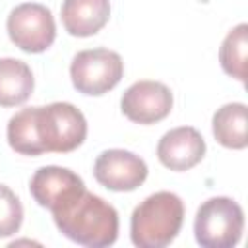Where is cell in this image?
I'll return each instance as SVG.
<instances>
[{"instance_id":"1","label":"cell","mask_w":248,"mask_h":248,"mask_svg":"<svg viewBox=\"0 0 248 248\" xmlns=\"http://www.w3.org/2000/svg\"><path fill=\"white\" fill-rule=\"evenodd\" d=\"M52 219L66 238L87 248H105L118 238V211L87 190L56 207Z\"/></svg>"},{"instance_id":"2","label":"cell","mask_w":248,"mask_h":248,"mask_svg":"<svg viewBox=\"0 0 248 248\" xmlns=\"http://www.w3.org/2000/svg\"><path fill=\"white\" fill-rule=\"evenodd\" d=\"M184 202L172 192H155L136 205L130 219V236L138 248H165L180 232Z\"/></svg>"},{"instance_id":"3","label":"cell","mask_w":248,"mask_h":248,"mask_svg":"<svg viewBox=\"0 0 248 248\" xmlns=\"http://www.w3.org/2000/svg\"><path fill=\"white\" fill-rule=\"evenodd\" d=\"M35 126L43 153H70L87 136V120L72 103L35 107Z\"/></svg>"},{"instance_id":"4","label":"cell","mask_w":248,"mask_h":248,"mask_svg":"<svg viewBox=\"0 0 248 248\" xmlns=\"http://www.w3.org/2000/svg\"><path fill=\"white\" fill-rule=\"evenodd\" d=\"M244 231L242 207L227 196L205 200L194 219V234L203 248H232Z\"/></svg>"},{"instance_id":"5","label":"cell","mask_w":248,"mask_h":248,"mask_svg":"<svg viewBox=\"0 0 248 248\" xmlns=\"http://www.w3.org/2000/svg\"><path fill=\"white\" fill-rule=\"evenodd\" d=\"M124 76V62L118 52L99 46L79 50L70 64L74 87L91 97H99L114 89Z\"/></svg>"},{"instance_id":"6","label":"cell","mask_w":248,"mask_h":248,"mask_svg":"<svg viewBox=\"0 0 248 248\" xmlns=\"http://www.w3.org/2000/svg\"><path fill=\"white\" fill-rule=\"evenodd\" d=\"M10 41L29 54L45 52L56 39V23L43 4L25 2L16 6L6 21Z\"/></svg>"},{"instance_id":"7","label":"cell","mask_w":248,"mask_h":248,"mask_svg":"<svg viewBox=\"0 0 248 248\" xmlns=\"http://www.w3.org/2000/svg\"><path fill=\"white\" fill-rule=\"evenodd\" d=\"M174 105V97L170 89L155 79H140L132 83L122 99L120 110L122 114L136 124H155L165 120Z\"/></svg>"},{"instance_id":"8","label":"cell","mask_w":248,"mask_h":248,"mask_svg":"<svg viewBox=\"0 0 248 248\" xmlns=\"http://www.w3.org/2000/svg\"><path fill=\"white\" fill-rule=\"evenodd\" d=\"M95 180L112 192H132L147 178L145 161L126 149H107L93 165Z\"/></svg>"},{"instance_id":"9","label":"cell","mask_w":248,"mask_h":248,"mask_svg":"<svg viewBox=\"0 0 248 248\" xmlns=\"http://www.w3.org/2000/svg\"><path fill=\"white\" fill-rule=\"evenodd\" d=\"M83 190L85 184L81 176H78L74 170L66 167H56V165L41 167L39 170H35V174L29 180V192L33 200L41 207H46L50 211L64 205Z\"/></svg>"},{"instance_id":"10","label":"cell","mask_w":248,"mask_h":248,"mask_svg":"<svg viewBox=\"0 0 248 248\" xmlns=\"http://www.w3.org/2000/svg\"><path fill=\"white\" fill-rule=\"evenodd\" d=\"M205 155V140L192 126L169 130L157 143V159L163 167L182 172L196 167Z\"/></svg>"},{"instance_id":"11","label":"cell","mask_w":248,"mask_h":248,"mask_svg":"<svg viewBox=\"0 0 248 248\" xmlns=\"http://www.w3.org/2000/svg\"><path fill=\"white\" fill-rule=\"evenodd\" d=\"M64 29L72 37L97 35L110 17L108 0H64L60 8Z\"/></svg>"},{"instance_id":"12","label":"cell","mask_w":248,"mask_h":248,"mask_svg":"<svg viewBox=\"0 0 248 248\" xmlns=\"http://www.w3.org/2000/svg\"><path fill=\"white\" fill-rule=\"evenodd\" d=\"M215 140L227 149L248 145V108L244 103H227L215 110L211 120Z\"/></svg>"},{"instance_id":"13","label":"cell","mask_w":248,"mask_h":248,"mask_svg":"<svg viewBox=\"0 0 248 248\" xmlns=\"http://www.w3.org/2000/svg\"><path fill=\"white\" fill-rule=\"evenodd\" d=\"M35 87L31 68L17 58H0V107L23 105Z\"/></svg>"},{"instance_id":"14","label":"cell","mask_w":248,"mask_h":248,"mask_svg":"<svg viewBox=\"0 0 248 248\" xmlns=\"http://www.w3.org/2000/svg\"><path fill=\"white\" fill-rule=\"evenodd\" d=\"M246 56H248V25L238 23L232 27L221 43L219 62L227 76L246 83Z\"/></svg>"},{"instance_id":"15","label":"cell","mask_w":248,"mask_h":248,"mask_svg":"<svg viewBox=\"0 0 248 248\" xmlns=\"http://www.w3.org/2000/svg\"><path fill=\"white\" fill-rule=\"evenodd\" d=\"M8 143L19 155L37 157L43 155V147L37 138L35 126V107L17 110L8 122Z\"/></svg>"},{"instance_id":"16","label":"cell","mask_w":248,"mask_h":248,"mask_svg":"<svg viewBox=\"0 0 248 248\" xmlns=\"http://www.w3.org/2000/svg\"><path fill=\"white\" fill-rule=\"evenodd\" d=\"M23 223V205L16 192L0 184V238L14 236Z\"/></svg>"}]
</instances>
